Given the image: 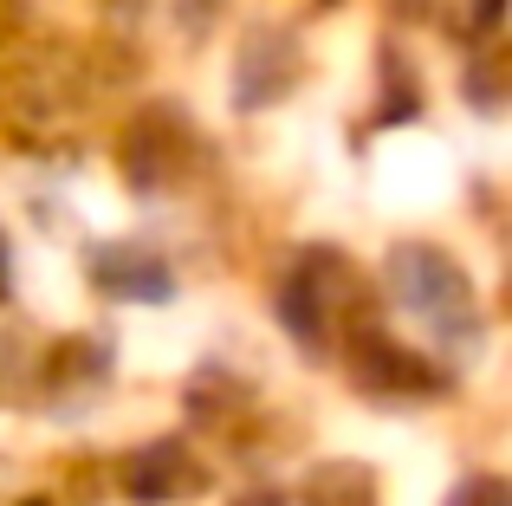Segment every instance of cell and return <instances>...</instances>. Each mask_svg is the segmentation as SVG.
<instances>
[{
    "instance_id": "obj_1",
    "label": "cell",
    "mask_w": 512,
    "mask_h": 506,
    "mask_svg": "<svg viewBox=\"0 0 512 506\" xmlns=\"http://www.w3.org/2000/svg\"><path fill=\"white\" fill-rule=\"evenodd\" d=\"M389 279H396V299L409 305L428 331H441V338L474 331V292H467L461 266H454L448 253H435V247H402L396 260H389Z\"/></svg>"
},
{
    "instance_id": "obj_2",
    "label": "cell",
    "mask_w": 512,
    "mask_h": 506,
    "mask_svg": "<svg viewBox=\"0 0 512 506\" xmlns=\"http://www.w3.org/2000/svg\"><path fill=\"white\" fill-rule=\"evenodd\" d=\"M91 279H98V292H111V299H169L175 292V279H169V266L156 260V253H143V247H98L91 253Z\"/></svg>"
},
{
    "instance_id": "obj_3",
    "label": "cell",
    "mask_w": 512,
    "mask_h": 506,
    "mask_svg": "<svg viewBox=\"0 0 512 506\" xmlns=\"http://www.w3.org/2000/svg\"><path fill=\"white\" fill-rule=\"evenodd\" d=\"M357 383L363 390H389V396H435L441 370H428L422 357H409L389 338H363L357 344Z\"/></svg>"
},
{
    "instance_id": "obj_4",
    "label": "cell",
    "mask_w": 512,
    "mask_h": 506,
    "mask_svg": "<svg viewBox=\"0 0 512 506\" xmlns=\"http://www.w3.org/2000/svg\"><path fill=\"white\" fill-rule=\"evenodd\" d=\"M124 487H130L137 500H169V494H182V487H188V461H182V448H175V442L143 448V455L130 461Z\"/></svg>"
},
{
    "instance_id": "obj_5",
    "label": "cell",
    "mask_w": 512,
    "mask_h": 506,
    "mask_svg": "<svg viewBox=\"0 0 512 506\" xmlns=\"http://www.w3.org/2000/svg\"><path fill=\"white\" fill-rule=\"evenodd\" d=\"M448 506H512V494H506V481L480 474V481H461V487H454Z\"/></svg>"
},
{
    "instance_id": "obj_6",
    "label": "cell",
    "mask_w": 512,
    "mask_h": 506,
    "mask_svg": "<svg viewBox=\"0 0 512 506\" xmlns=\"http://www.w3.org/2000/svg\"><path fill=\"white\" fill-rule=\"evenodd\" d=\"M7 273H13V260H7V234H0V299H7V286H13Z\"/></svg>"
},
{
    "instance_id": "obj_7",
    "label": "cell",
    "mask_w": 512,
    "mask_h": 506,
    "mask_svg": "<svg viewBox=\"0 0 512 506\" xmlns=\"http://www.w3.org/2000/svg\"><path fill=\"white\" fill-rule=\"evenodd\" d=\"M500 20V0H480V13H474V26H493Z\"/></svg>"
},
{
    "instance_id": "obj_8",
    "label": "cell",
    "mask_w": 512,
    "mask_h": 506,
    "mask_svg": "<svg viewBox=\"0 0 512 506\" xmlns=\"http://www.w3.org/2000/svg\"><path fill=\"white\" fill-rule=\"evenodd\" d=\"M26 506H46V500H26Z\"/></svg>"
}]
</instances>
